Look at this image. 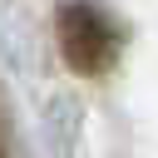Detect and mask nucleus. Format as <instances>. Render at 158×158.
<instances>
[{
    "mask_svg": "<svg viewBox=\"0 0 158 158\" xmlns=\"http://www.w3.org/2000/svg\"><path fill=\"white\" fill-rule=\"evenodd\" d=\"M54 35H59V54L74 74L99 79L118 64L123 54V25L118 15H109L99 0H64L54 15Z\"/></svg>",
    "mask_w": 158,
    "mask_h": 158,
    "instance_id": "f257e3e1",
    "label": "nucleus"
}]
</instances>
